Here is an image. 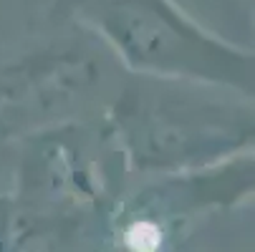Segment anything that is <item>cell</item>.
Masks as SVG:
<instances>
[{
    "label": "cell",
    "instance_id": "cell-1",
    "mask_svg": "<svg viewBox=\"0 0 255 252\" xmlns=\"http://www.w3.org/2000/svg\"><path fill=\"white\" fill-rule=\"evenodd\" d=\"M129 242L139 252H152L157 247V242H159V235H157V230L152 225H136L129 232Z\"/></svg>",
    "mask_w": 255,
    "mask_h": 252
}]
</instances>
